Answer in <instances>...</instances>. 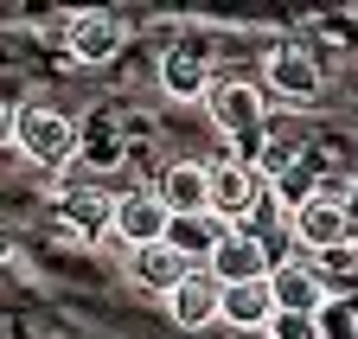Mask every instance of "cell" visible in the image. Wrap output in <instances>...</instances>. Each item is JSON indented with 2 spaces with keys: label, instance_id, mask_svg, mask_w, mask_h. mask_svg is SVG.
Here are the masks:
<instances>
[{
  "label": "cell",
  "instance_id": "6da1fadb",
  "mask_svg": "<svg viewBox=\"0 0 358 339\" xmlns=\"http://www.w3.org/2000/svg\"><path fill=\"white\" fill-rule=\"evenodd\" d=\"M211 122H217V135H231L237 141V160H256L262 135H268V109H262V90L243 77H217L211 83V96H205Z\"/></svg>",
  "mask_w": 358,
  "mask_h": 339
},
{
  "label": "cell",
  "instance_id": "7a4b0ae2",
  "mask_svg": "<svg viewBox=\"0 0 358 339\" xmlns=\"http://www.w3.org/2000/svg\"><path fill=\"white\" fill-rule=\"evenodd\" d=\"M262 205H268V180L256 173L250 160L231 154V160H217V166H211V211H217L224 224H237V231L256 224V218H262Z\"/></svg>",
  "mask_w": 358,
  "mask_h": 339
},
{
  "label": "cell",
  "instance_id": "3957f363",
  "mask_svg": "<svg viewBox=\"0 0 358 339\" xmlns=\"http://www.w3.org/2000/svg\"><path fill=\"white\" fill-rule=\"evenodd\" d=\"M77 141H83V129L71 115H58V109H20V154H32L38 166H52V173H71V160H77Z\"/></svg>",
  "mask_w": 358,
  "mask_h": 339
},
{
  "label": "cell",
  "instance_id": "277c9868",
  "mask_svg": "<svg viewBox=\"0 0 358 339\" xmlns=\"http://www.w3.org/2000/svg\"><path fill=\"white\" fill-rule=\"evenodd\" d=\"M294 243L301 250H320V257H339V250L352 243V211L345 199H313L294 211Z\"/></svg>",
  "mask_w": 358,
  "mask_h": 339
},
{
  "label": "cell",
  "instance_id": "5b68a950",
  "mask_svg": "<svg viewBox=\"0 0 358 339\" xmlns=\"http://www.w3.org/2000/svg\"><path fill=\"white\" fill-rule=\"evenodd\" d=\"M173 231V211L160 205V192H122L115 199V237L128 250H148V243H166Z\"/></svg>",
  "mask_w": 358,
  "mask_h": 339
},
{
  "label": "cell",
  "instance_id": "8992f818",
  "mask_svg": "<svg viewBox=\"0 0 358 339\" xmlns=\"http://www.w3.org/2000/svg\"><path fill=\"white\" fill-rule=\"evenodd\" d=\"M262 77H268V90H275V96H288V103L320 96V83H327L320 58H313V52H301V45H275V52H268V64H262Z\"/></svg>",
  "mask_w": 358,
  "mask_h": 339
},
{
  "label": "cell",
  "instance_id": "52a82bcc",
  "mask_svg": "<svg viewBox=\"0 0 358 339\" xmlns=\"http://www.w3.org/2000/svg\"><path fill=\"white\" fill-rule=\"evenodd\" d=\"M160 205L173 211V218H192V211H211V166L205 160H173L166 173L154 180Z\"/></svg>",
  "mask_w": 358,
  "mask_h": 339
},
{
  "label": "cell",
  "instance_id": "ba28073f",
  "mask_svg": "<svg viewBox=\"0 0 358 339\" xmlns=\"http://www.w3.org/2000/svg\"><path fill=\"white\" fill-rule=\"evenodd\" d=\"M166 314L186 326V333H192V326H211V320L224 314V282H217L211 269H192L186 282L166 294Z\"/></svg>",
  "mask_w": 358,
  "mask_h": 339
},
{
  "label": "cell",
  "instance_id": "9c48e42d",
  "mask_svg": "<svg viewBox=\"0 0 358 339\" xmlns=\"http://www.w3.org/2000/svg\"><path fill=\"white\" fill-rule=\"evenodd\" d=\"M128 275H134V288H148V294L166 301V294L192 275V263L179 257L173 243H148V250H128Z\"/></svg>",
  "mask_w": 358,
  "mask_h": 339
},
{
  "label": "cell",
  "instance_id": "30bf717a",
  "mask_svg": "<svg viewBox=\"0 0 358 339\" xmlns=\"http://www.w3.org/2000/svg\"><path fill=\"white\" fill-rule=\"evenodd\" d=\"M224 237H231V224H224L217 211H192V218H173V231H166V243H173L192 269H211V257L224 250Z\"/></svg>",
  "mask_w": 358,
  "mask_h": 339
},
{
  "label": "cell",
  "instance_id": "8fae6325",
  "mask_svg": "<svg viewBox=\"0 0 358 339\" xmlns=\"http://www.w3.org/2000/svg\"><path fill=\"white\" fill-rule=\"evenodd\" d=\"M211 58L199 52V45H173V52H160V90L166 96H179V103H192V96H211Z\"/></svg>",
  "mask_w": 358,
  "mask_h": 339
},
{
  "label": "cell",
  "instance_id": "7c38bea8",
  "mask_svg": "<svg viewBox=\"0 0 358 339\" xmlns=\"http://www.w3.org/2000/svg\"><path fill=\"white\" fill-rule=\"evenodd\" d=\"M275 288L268 282H237V288H224V314L217 320H231V333H268L275 326Z\"/></svg>",
  "mask_w": 358,
  "mask_h": 339
},
{
  "label": "cell",
  "instance_id": "4fadbf2b",
  "mask_svg": "<svg viewBox=\"0 0 358 339\" xmlns=\"http://www.w3.org/2000/svg\"><path fill=\"white\" fill-rule=\"evenodd\" d=\"M211 275H217L224 288H237V282H268L275 269H268V250H262L250 231H231V237H224V250L211 257Z\"/></svg>",
  "mask_w": 358,
  "mask_h": 339
},
{
  "label": "cell",
  "instance_id": "5bb4252c",
  "mask_svg": "<svg viewBox=\"0 0 358 339\" xmlns=\"http://www.w3.org/2000/svg\"><path fill=\"white\" fill-rule=\"evenodd\" d=\"M122 38H128V26L115 13H77L71 20V58L77 64H109L122 52Z\"/></svg>",
  "mask_w": 358,
  "mask_h": 339
},
{
  "label": "cell",
  "instance_id": "9a60e30c",
  "mask_svg": "<svg viewBox=\"0 0 358 339\" xmlns=\"http://www.w3.org/2000/svg\"><path fill=\"white\" fill-rule=\"evenodd\" d=\"M268 288H275V308H282V314H327V308H333V301H327V282L313 275L307 263L275 269V275H268Z\"/></svg>",
  "mask_w": 358,
  "mask_h": 339
},
{
  "label": "cell",
  "instance_id": "2e32d148",
  "mask_svg": "<svg viewBox=\"0 0 358 339\" xmlns=\"http://www.w3.org/2000/svg\"><path fill=\"white\" fill-rule=\"evenodd\" d=\"M301 160H307V141H301V135H288V129H268L250 166H256V173H262L268 186H282V180L294 173V166H301Z\"/></svg>",
  "mask_w": 358,
  "mask_h": 339
},
{
  "label": "cell",
  "instance_id": "e0dca14e",
  "mask_svg": "<svg viewBox=\"0 0 358 339\" xmlns=\"http://www.w3.org/2000/svg\"><path fill=\"white\" fill-rule=\"evenodd\" d=\"M64 218L77 224V231H115V199L103 192V186H77V192H64Z\"/></svg>",
  "mask_w": 358,
  "mask_h": 339
},
{
  "label": "cell",
  "instance_id": "ac0fdd59",
  "mask_svg": "<svg viewBox=\"0 0 358 339\" xmlns=\"http://www.w3.org/2000/svg\"><path fill=\"white\" fill-rule=\"evenodd\" d=\"M268 339H327V320L320 314H275Z\"/></svg>",
  "mask_w": 358,
  "mask_h": 339
},
{
  "label": "cell",
  "instance_id": "d6986e66",
  "mask_svg": "<svg viewBox=\"0 0 358 339\" xmlns=\"http://www.w3.org/2000/svg\"><path fill=\"white\" fill-rule=\"evenodd\" d=\"M13 141H20V109L0 103V147H13Z\"/></svg>",
  "mask_w": 358,
  "mask_h": 339
},
{
  "label": "cell",
  "instance_id": "ffe728a7",
  "mask_svg": "<svg viewBox=\"0 0 358 339\" xmlns=\"http://www.w3.org/2000/svg\"><path fill=\"white\" fill-rule=\"evenodd\" d=\"M345 211H352V218H358V180H352V192H345Z\"/></svg>",
  "mask_w": 358,
  "mask_h": 339
}]
</instances>
